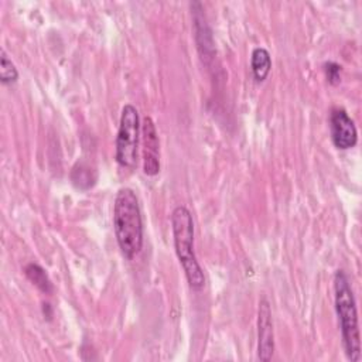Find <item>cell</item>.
I'll list each match as a JSON object with an SVG mask.
<instances>
[{"label": "cell", "instance_id": "13", "mask_svg": "<svg viewBox=\"0 0 362 362\" xmlns=\"http://www.w3.org/2000/svg\"><path fill=\"white\" fill-rule=\"evenodd\" d=\"M341 71H342L341 65L334 62V61H329V62L324 64V72H325L327 81L331 85H338L341 82Z\"/></svg>", "mask_w": 362, "mask_h": 362}, {"label": "cell", "instance_id": "3", "mask_svg": "<svg viewBox=\"0 0 362 362\" xmlns=\"http://www.w3.org/2000/svg\"><path fill=\"white\" fill-rule=\"evenodd\" d=\"M171 228L175 255L184 270L187 281L192 290H201L205 284V276L195 256L194 221L187 206L178 205L174 208L171 214Z\"/></svg>", "mask_w": 362, "mask_h": 362}, {"label": "cell", "instance_id": "8", "mask_svg": "<svg viewBox=\"0 0 362 362\" xmlns=\"http://www.w3.org/2000/svg\"><path fill=\"white\" fill-rule=\"evenodd\" d=\"M191 11H192V21H194V35L195 41L201 54V58L206 62V59H212L215 54L212 33L208 25L202 4L199 1L191 3Z\"/></svg>", "mask_w": 362, "mask_h": 362}, {"label": "cell", "instance_id": "11", "mask_svg": "<svg viewBox=\"0 0 362 362\" xmlns=\"http://www.w3.org/2000/svg\"><path fill=\"white\" fill-rule=\"evenodd\" d=\"M71 180L76 188L88 189L96 181L95 171L85 163H76L71 173Z\"/></svg>", "mask_w": 362, "mask_h": 362}, {"label": "cell", "instance_id": "1", "mask_svg": "<svg viewBox=\"0 0 362 362\" xmlns=\"http://www.w3.org/2000/svg\"><path fill=\"white\" fill-rule=\"evenodd\" d=\"M113 229L122 255L133 259L143 246V221L139 199L132 188H120L115 197Z\"/></svg>", "mask_w": 362, "mask_h": 362}, {"label": "cell", "instance_id": "6", "mask_svg": "<svg viewBox=\"0 0 362 362\" xmlns=\"http://www.w3.org/2000/svg\"><path fill=\"white\" fill-rule=\"evenodd\" d=\"M274 352V331L270 304L262 298L257 310V356L260 361L267 362Z\"/></svg>", "mask_w": 362, "mask_h": 362}, {"label": "cell", "instance_id": "9", "mask_svg": "<svg viewBox=\"0 0 362 362\" xmlns=\"http://www.w3.org/2000/svg\"><path fill=\"white\" fill-rule=\"evenodd\" d=\"M250 68H252V74L257 82H263L269 76L270 69H272V58L266 48L256 47L252 51Z\"/></svg>", "mask_w": 362, "mask_h": 362}, {"label": "cell", "instance_id": "7", "mask_svg": "<svg viewBox=\"0 0 362 362\" xmlns=\"http://www.w3.org/2000/svg\"><path fill=\"white\" fill-rule=\"evenodd\" d=\"M143 139V170L147 175H156L160 171V143L154 122L146 116L141 124Z\"/></svg>", "mask_w": 362, "mask_h": 362}, {"label": "cell", "instance_id": "4", "mask_svg": "<svg viewBox=\"0 0 362 362\" xmlns=\"http://www.w3.org/2000/svg\"><path fill=\"white\" fill-rule=\"evenodd\" d=\"M140 120L137 109L127 103L123 106L116 134L115 158L122 167H133L137 157Z\"/></svg>", "mask_w": 362, "mask_h": 362}, {"label": "cell", "instance_id": "5", "mask_svg": "<svg viewBox=\"0 0 362 362\" xmlns=\"http://www.w3.org/2000/svg\"><path fill=\"white\" fill-rule=\"evenodd\" d=\"M329 133L334 146L339 150L352 148L358 141V132L354 120L344 109L335 107L329 115Z\"/></svg>", "mask_w": 362, "mask_h": 362}, {"label": "cell", "instance_id": "12", "mask_svg": "<svg viewBox=\"0 0 362 362\" xmlns=\"http://www.w3.org/2000/svg\"><path fill=\"white\" fill-rule=\"evenodd\" d=\"M18 79V71L13 61L6 54L4 48L0 49V81L4 85L14 83Z\"/></svg>", "mask_w": 362, "mask_h": 362}, {"label": "cell", "instance_id": "2", "mask_svg": "<svg viewBox=\"0 0 362 362\" xmlns=\"http://www.w3.org/2000/svg\"><path fill=\"white\" fill-rule=\"evenodd\" d=\"M334 303L342 334L345 355L351 362L361 361V335L358 311L349 279L344 270L334 274Z\"/></svg>", "mask_w": 362, "mask_h": 362}, {"label": "cell", "instance_id": "10", "mask_svg": "<svg viewBox=\"0 0 362 362\" xmlns=\"http://www.w3.org/2000/svg\"><path fill=\"white\" fill-rule=\"evenodd\" d=\"M24 273L27 276V279L37 287L40 288L42 293L49 294L52 291V283L48 277V274L45 273V270L37 264V263H28L24 267Z\"/></svg>", "mask_w": 362, "mask_h": 362}]
</instances>
